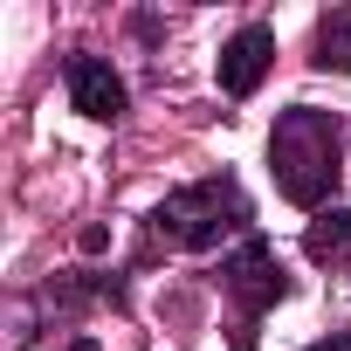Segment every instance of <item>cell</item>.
I'll use <instances>...</instances> for the list:
<instances>
[{
  "label": "cell",
  "instance_id": "cell-1",
  "mask_svg": "<svg viewBox=\"0 0 351 351\" xmlns=\"http://www.w3.org/2000/svg\"><path fill=\"white\" fill-rule=\"evenodd\" d=\"M337 152H344V124H337L330 110H317V104L282 110L276 131H269V172H276V193L296 200V207H317V214H324V200L337 193V172H344Z\"/></svg>",
  "mask_w": 351,
  "mask_h": 351
},
{
  "label": "cell",
  "instance_id": "cell-2",
  "mask_svg": "<svg viewBox=\"0 0 351 351\" xmlns=\"http://www.w3.org/2000/svg\"><path fill=\"white\" fill-rule=\"evenodd\" d=\"M255 221V207H248V193H241V180H200V186H180V193H165L158 207H152V241L158 248H214L221 234H234V228H248Z\"/></svg>",
  "mask_w": 351,
  "mask_h": 351
},
{
  "label": "cell",
  "instance_id": "cell-3",
  "mask_svg": "<svg viewBox=\"0 0 351 351\" xmlns=\"http://www.w3.org/2000/svg\"><path fill=\"white\" fill-rule=\"evenodd\" d=\"M221 289H228V303H234V317H241V344L255 337V324L289 296V276H282V262H276V248L269 241H241L228 262H221Z\"/></svg>",
  "mask_w": 351,
  "mask_h": 351
},
{
  "label": "cell",
  "instance_id": "cell-4",
  "mask_svg": "<svg viewBox=\"0 0 351 351\" xmlns=\"http://www.w3.org/2000/svg\"><path fill=\"white\" fill-rule=\"evenodd\" d=\"M69 104L83 110V117H97V124H117L124 117V76L104 62V56H69Z\"/></svg>",
  "mask_w": 351,
  "mask_h": 351
},
{
  "label": "cell",
  "instance_id": "cell-5",
  "mask_svg": "<svg viewBox=\"0 0 351 351\" xmlns=\"http://www.w3.org/2000/svg\"><path fill=\"white\" fill-rule=\"evenodd\" d=\"M269 62H276V35H269V28H241V35L221 49V90H228V97H255L262 76H269Z\"/></svg>",
  "mask_w": 351,
  "mask_h": 351
},
{
  "label": "cell",
  "instance_id": "cell-6",
  "mask_svg": "<svg viewBox=\"0 0 351 351\" xmlns=\"http://www.w3.org/2000/svg\"><path fill=\"white\" fill-rule=\"evenodd\" d=\"M303 255L324 262V269H344V262H351V207H324V214L303 228Z\"/></svg>",
  "mask_w": 351,
  "mask_h": 351
},
{
  "label": "cell",
  "instance_id": "cell-7",
  "mask_svg": "<svg viewBox=\"0 0 351 351\" xmlns=\"http://www.w3.org/2000/svg\"><path fill=\"white\" fill-rule=\"evenodd\" d=\"M310 62H317V69H337V76H351V8H330V14H317Z\"/></svg>",
  "mask_w": 351,
  "mask_h": 351
},
{
  "label": "cell",
  "instance_id": "cell-8",
  "mask_svg": "<svg viewBox=\"0 0 351 351\" xmlns=\"http://www.w3.org/2000/svg\"><path fill=\"white\" fill-rule=\"evenodd\" d=\"M310 351H351V337H344V330H330V337H317Z\"/></svg>",
  "mask_w": 351,
  "mask_h": 351
},
{
  "label": "cell",
  "instance_id": "cell-9",
  "mask_svg": "<svg viewBox=\"0 0 351 351\" xmlns=\"http://www.w3.org/2000/svg\"><path fill=\"white\" fill-rule=\"evenodd\" d=\"M76 351H97V344H90V337H83V344H76Z\"/></svg>",
  "mask_w": 351,
  "mask_h": 351
}]
</instances>
